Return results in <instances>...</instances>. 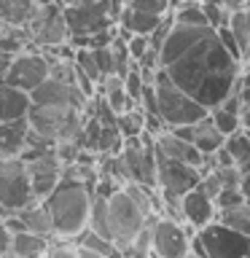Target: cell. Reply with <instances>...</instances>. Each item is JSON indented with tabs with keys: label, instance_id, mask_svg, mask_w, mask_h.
Listing matches in <instances>:
<instances>
[{
	"label": "cell",
	"instance_id": "obj_46",
	"mask_svg": "<svg viewBox=\"0 0 250 258\" xmlns=\"http://www.w3.org/2000/svg\"><path fill=\"white\" fill-rule=\"evenodd\" d=\"M245 8H247V11H250V0H245Z\"/></svg>",
	"mask_w": 250,
	"mask_h": 258
},
{
	"label": "cell",
	"instance_id": "obj_23",
	"mask_svg": "<svg viewBox=\"0 0 250 258\" xmlns=\"http://www.w3.org/2000/svg\"><path fill=\"white\" fill-rule=\"evenodd\" d=\"M223 148L229 151L234 167H237L239 172H250V135L245 132V129H239V132L226 137Z\"/></svg>",
	"mask_w": 250,
	"mask_h": 258
},
{
	"label": "cell",
	"instance_id": "obj_20",
	"mask_svg": "<svg viewBox=\"0 0 250 258\" xmlns=\"http://www.w3.org/2000/svg\"><path fill=\"white\" fill-rule=\"evenodd\" d=\"M24 223V231H32V234H40V237H54V223H51V213L43 202H32L24 210L16 213Z\"/></svg>",
	"mask_w": 250,
	"mask_h": 258
},
{
	"label": "cell",
	"instance_id": "obj_48",
	"mask_svg": "<svg viewBox=\"0 0 250 258\" xmlns=\"http://www.w3.org/2000/svg\"><path fill=\"white\" fill-rule=\"evenodd\" d=\"M0 32H3V22H0Z\"/></svg>",
	"mask_w": 250,
	"mask_h": 258
},
{
	"label": "cell",
	"instance_id": "obj_1",
	"mask_svg": "<svg viewBox=\"0 0 250 258\" xmlns=\"http://www.w3.org/2000/svg\"><path fill=\"white\" fill-rule=\"evenodd\" d=\"M159 68L205 108H218L234 92L242 62L223 48L210 24L172 22V30L159 48Z\"/></svg>",
	"mask_w": 250,
	"mask_h": 258
},
{
	"label": "cell",
	"instance_id": "obj_35",
	"mask_svg": "<svg viewBox=\"0 0 250 258\" xmlns=\"http://www.w3.org/2000/svg\"><path fill=\"white\" fill-rule=\"evenodd\" d=\"M92 54H94V59H97V68H100L102 78L105 76H116V73H113V51H110V46L92 48Z\"/></svg>",
	"mask_w": 250,
	"mask_h": 258
},
{
	"label": "cell",
	"instance_id": "obj_17",
	"mask_svg": "<svg viewBox=\"0 0 250 258\" xmlns=\"http://www.w3.org/2000/svg\"><path fill=\"white\" fill-rule=\"evenodd\" d=\"M32 108V97L11 84H0V121H19L27 118Z\"/></svg>",
	"mask_w": 250,
	"mask_h": 258
},
{
	"label": "cell",
	"instance_id": "obj_34",
	"mask_svg": "<svg viewBox=\"0 0 250 258\" xmlns=\"http://www.w3.org/2000/svg\"><path fill=\"white\" fill-rule=\"evenodd\" d=\"M221 180V188H239V180H242V172L237 167H218L213 169Z\"/></svg>",
	"mask_w": 250,
	"mask_h": 258
},
{
	"label": "cell",
	"instance_id": "obj_14",
	"mask_svg": "<svg viewBox=\"0 0 250 258\" xmlns=\"http://www.w3.org/2000/svg\"><path fill=\"white\" fill-rule=\"evenodd\" d=\"M27 164V175H30V185H32V194H35L38 202H43L48 194H51L62 180V161L56 159V151H46V153H38L32 159H22Z\"/></svg>",
	"mask_w": 250,
	"mask_h": 258
},
{
	"label": "cell",
	"instance_id": "obj_8",
	"mask_svg": "<svg viewBox=\"0 0 250 258\" xmlns=\"http://www.w3.org/2000/svg\"><path fill=\"white\" fill-rule=\"evenodd\" d=\"M118 156L124 161L129 183H140V185H148V188H156V145H153L151 135L124 140Z\"/></svg>",
	"mask_w": 250,
	"mask_h": 258
},
{
	"label": "cell",
	"instance_id": "obj_32",
	"mask_svg": "<svg viewBox=\"0 0 250 258\" xmlns=\"http://www.w3.org/2000/svg\"><path fill=\"white\" fill-rule=\"evenodd\" d=\"M127 48H129L132 62H140L143 56L148 54V48H151V38L148 35H129L127 38Z\"/></svg>",
	"mask_w": 250,
	"mask_h": 258
},
{
	"label": "cell",
	"instance_id": "obj_43",
	"mask_svg": "<svg viewBox=\"0 0 250 258\" xmlns=\"http://www.w3.org/2000/svg\"><path fill=\"white\" fill-rule=\"evenodd\" d=\"M239 118H242V129H245V132L250 135V105H245V108H242Z\"/></svg>",
	"mask_w": 250,
	"mask_h": 258
},
{
	"label": "cell",
	"instance_id": "obj_15",
	"mask_svg": "<svg viewBox=\"0 0 250 258\" xmlns=\"http://www.w3.org/2000/svg\"><path fill=\"white\" fill-rule=\"evenodd\" d=\"M177 210H180V221H185L194 231H199L202 226L213 223V221H215V215H218L215 202L210 199L207 194L199 188V185H197V188H191V191L180 199Z\"/></svg>",
	"mask_w": 250,
	"mask_h": 258
},
{
	"label": "cell",
	"instance_id": "obj_3",
	"mask_svg": "<svg viewBox=\"0 0 250 258\" xmlns=\"http://www.w3.org/2000/svg\"><path fill=\"white\" fill-rule=\"evenodd\" d=\"M153 92H156V113L164 121L167 129L172 126H189L199 124L202 118L210 116V110L205 105H199L194 97H189L180 86H175L164 70H156L153 76Z\"/></svg>",
	"mask_w": 250,
	"mask_h": 258
},
{
	"label": "cell",
	"instance_id": "obj_45",
	"mask_svg": "<svg viewBox=\"0 0 250 258\" xmlns=\"http://www.w3.org/2000/svg\"><path fill=\"white\" fill-rule=\"evenodd\" d=\"M148 258H159V255H156V253H153V250H151V253H148Z\"/></svg>",
	"mask_w": 250,
	"mask_h": 258
},
{
	"label": "cell",
	"instance_id": "obj_22",
	"mask_svg": "<svg viewBox=\"0 0 250 258\" xmlns=\"http://www.w3.org/2000/svg\"><path fill=\"white\" fill-rule=\"evenodd\" d=\"M223 140H226V137L213 126L210 116L202 118L199 124L194 126V145H197V151L202 153V156H213V153L223 145Z\"/></svg>",
	"mask_w": 250,
	"mask_h": 258
},
{
	"label": "cell",
	"instance_id": "obj_5",
	"mask_svg": "<svg viewBox=\"0 0 250 258\" xmlns=\"http://www.w3.org/2000/svg\"><path fill=\"white\" fill-rule=\"evenodd\" d=\"M84 121H86V110H76V108H43V105H32L27 113L30 129L51 145H59V143L81 145Z\"/></svg>",
	"mask_w": 250,
	"mask_h": 258
},
{
	"label": "cell",
	"instance_id": "obj_47",
	"mask_svg": "<svg viewBox=\"0 0 250 258\" xmlns=\"http://www.w3.org/2000/svg\"><path fill=\"white\" fill-rule=\"evenodd\" d=\"M242 64H247V70H250V59H247V62H242Z\"/></svg>",
	"mask_w": 250,
	"mask_h": 258
},
{
	"label": "cell",
	"instance_id": "obj_4",
	"mask_svg": "<svg viewBox=\"0 0 250 258\" xmlns=\"http://www.w3.org/2000/svg\"><path fill=\"white\" fill-rule=\"evenodd\" d=\"M105 210H108V231H110V239L116 242V247L121 250V255L127 253V247L135 242L137 234H140L145 226L156 218V215L145 213V210L127 194L124 185L108 197Z\"/></svg>",
	"mask_w": 250,
	"mask_h": 258
},
{
	"label": "cell",
	"instance_id": "obj_49",
	"mask_svg": "<svg viewBox=\"0 0 250 258\" xmlns=\"http://www.w3.org/2000/svg\"><path fill=\"white\" fill-rule=\"evenodd\" d=\"M40 3H46V0H40Z\"/></svg>",
	"mask_w": 250,
	"mask_h": 258
},
{
	"label": "cell",
	"instance_id": "obj_39",
	"mask_svg": "<svg viewBox=\"0 0 250 258\" xmlns=\"http://www.w3.org/2000/svg\"><path fill=\"white\" fill-rule=\"evenodd\" d=\"M11 239H14V234L8 231L3 223H0V255H8V253H11Z\"/></svg>",
	"mask_w": 250,
	"mask_h": 258
},
{
	"label": "cell",
	"instance_id": "obj_18",
	"mask_svg": "<svg viewBox=\"0 0 250 258\" xmlns=\"http://www.w3.org/2000/svg\"><path fill=\"white\" fill-rule=\"evenodd\" d=\"M27 135H30L27 118H19V121H0V159L22 156L24 143H27Z\"/></svg>",
	"mask_w": 250,
	"mask_h": 258
},
{
	"label": "cell",
	"instance_id": "obj_30",
	"mask_svg": "<svg viewBox=\"0 0 250 258\" xmlns=\"http://www.w3.org/2000/svg\"><path fill=\"white\" fill-rule=\"evenodd\" d=\"M127 8H135V11H145L153 16H169V0H124Z\"/></svg>",
	"mask_w": 250,
	"mask_h": 258
},
{
	"label": "cell",
	"instance_id": "obj_27",
	"mask_svg": "<svg viewBox=\"0 0 250 258\" xmlns=\"http://www.w3.org/2000/svg\"><path fill=\"white\" fill-rule=\"evenodd\" d=\"M116 126H118V132H121L124 140H129V137H140V135H145V113L135 105V108L118 113Z\"/></svg>",
	"mask_w": 250,
	"mask_h": 258
},
{
	"label": "cell",
	"instance_id": "obj_7",
	"mask_svg": "<svg viewBox=\"0 0 250 258\" xmlns=\"http://www.w3.org/2000/svg\"><path fill=\"white\" fill-rule=\"evenodd\" d=\"M32 202H38V199L30 185L27 164L19 156L0 159V207L6 213H19L27 205H32Z\"/></svg>",
	"mask_w": 250,
	"mask_h": 258
},
{
	"label": "cell",
	"instance_id": "obj_21",
	"mask_svg": "<svg viewBox=\"0 0 250 258\" xmlns=\"http://www.w3.org/2000/svg\"><path fill=\"white\" fill-rule=\"evenodd\" d=\"M51 247V237H40L32 231H19L11 239V253L16 258H46Z\"/></svg>",
	"mask_w": 250,
	"mask_h": 258
},
{
	"label": "cell",
	"instance_id": "obj_11",
	"mask_svg": "<svg viewBox=\"0 0 250 258\" xmlns=\"http://www.w3.org/2000/svg\"><path fill=\"white\" fill-rule=\"evenodd\" d=\"M207 258H247L250 255V237L229 229L223 223H207L197 231Z\"/></svg>",
	"mask_w": 250,
	"mask_h": 258
},
{
	"label": "cell",
	"instance_id": "obj_50",
	"mask_svg": "<svg viewBox=\"0 0 250 258\" xmlns=\"http://www.w3.org/2000/svg\"><path fill=\"white\" fill-rule=\"evenodd\" d=\"M247 258H250V255H247Z\"/></svg>",
	"mask_w": 250,
	"mask_h": 258
},
{
	"label": "cell",
	"instance_id": "obj_36",
	"mask_svg": "<svg viewBox=\"0 0 250 258\" xmlns=\"http://www.w3.org/2000/svg\"><path fill=\"white\" fill-rule=\"evenodd\" d=\"M218 32V38H221V43H223V48L229 51L234 59H239L242 62V56H239V48H237V40H234V35H231V30H229V24H223V27H218L215 30Z\"/></svg>",
	"mask_w": 250,
	"mask_h": 258
},
{
	"label": "cell",
	"instance_id": "obj_9",
	"mask_svg": "<svg viewBox=\"0 0 250 258\" xmlns=\"http://www.w3.org/2000/svg\"><path fill=\"white\" fill-rule=\"evenodd\" d=\"M51 62H54V56H48L46 51H40V48L32 46V48L16 54L11 59L3 84H11L16 89H22V92L32 94L48 76H51Z\"/></svg>",
	"mask_w": 250,
	"mask_h": 258
},
{
	"label": "cell",
	"instance_id": "obj_33",
	"mask_svg": "<svg viewBox=\"0 0 250 258\" xmlns=\"http://www.w3.org/2000/svg\"><path fill=\"white\" fill-rule=\"evenodd\" d=\"M213 202H215V210H229V207L242 205L245 197L239 194V188H221V194H218Z\"/></svg>",
	"mask_w": 250,
	"mask_h": 258
},
{
	"label": "cell",
	"instance_id": "obj_25",
	"mask_svg": "<svg viewBox=\"0 0 250 258\" xmlns=\"http://www.w3.org/2000/svg\"><path fill=\"white\" fill-rule=\"evenodd\" d=\"M215 221L223 223V226H229V229H234V231L247 234V237H250V202H242V205L229 207V210H218Z\"/></svg>",
	"mask_w": 250,
	"mask_h": 258
},
{
	"label": "cell",
	"instance_id": "obj_37",
	"mask_svg": "<svg viewBox=\"0 0 250 258\" xmlns=\"http://www.w3.org/2000/svg\"><path fill=\"white\" fill-rule=\"evenodd\" d=\"M234 92H237V97L242 100V108H245V105H250V70L239 73L237 84H234Z\"/></svg>",
	"mask_w": 250,
	"mask_h": 258
},
{
	"label": "cell",
	"instance_id": "obj_6",
	"mask_svg": "<svg viewBox=\"0 0 250 258\" xmlns=\"http://www.w3.org/2000/svg\"><path fill=\"white\" fill-rule=\"evenodd\" d=\"M121 8H124V0H89L73 8H62V14L68 22L70 38H86L118 27Z\"/></svg>",
	"mask_w": 250,
	"mask_h": 258
},
{
	"label": "cell",
	"instance_id": "obj_12",
	"mask_svg": "<svg viewBox=\"0 0 250 258\" xmlns=\"http://www.w3.org/2000/svg\"><path fill=\"white\" fill-rule=\"evenodd\" d=\"M194 234L185 231V226L180 221H175V218L156 215L151 221V250L159 258H185L191 250Z\"/></svg>",
	"mask_w": 250,
	"mask_h": 258
},
{
	"label": "cell",
	"instance_id": "obj_26",
	"mask_svg": "<svg viewBox=\"0 0 250 258\" xmlns=\"http://www.w3.org/2000/svg\"><path fill=\"white\" fill-rule=\"evenodd\" d=\"M73 245H84V247H89V250H94V253H100L102 258H124V255H121V250L113 245L110 239H105V237H100V234H94L89 226L78 234L76 239H73Z\"/></svg>",
	"mask_w": 250,
	"mask_h": 258
},
{
	"label": "cell",
	"instance_id": "obj_10",
	"mask_svg": "<svg viewBox=\"0 0 250 258\" xmlns=\"http://www.w3.org/2000/svg\"><path fill=\"white\" fill-rule=\"evenodd\" d=\"M30 40L35 48H43V51H51L56 46H65L70 43V30H68V22H65V14L59 6H54L51 0L40 3L35 19L30 22Z\"/></svg>",
	"mask_w": 250,
	"mask_h": 258
},
{
	"label": "cell",
	"instance_id": "obj_40",
	"mask_svg": "<svg viewBox=\"0 0 250 258\" xmlns=\"http://www.w3.org/2000/svg\"><path fill=\"white\" fill-rule=\"evenodd\" d=\"M194 126H197V124H189V126H172L169 132H172L175 137H180V140H185V143H194Z\"/></svg>",
	"mask_w": 250,
	"mask_h": 258
},
{
	"label": "cell",
	"instance_id": "obj_2",
	"mask_svg": "<svg viewBox=\"0 0 250 258\" xmlns=\"http://www.w3.org/2000/svg\"><path fill=\"white\" fill-rule=\"evenodd\" d=\"M43 205L51 213L54 237L76 239L89 226V210H92V188L76 180H59V185L43 199Z\"/></svg>",
	"mask_w": 250,
	"mask_h": 258
},
{
	"label": "cell",
	"instance_id": "obj_41",
	"mask_svg": "<svg viewBox=\"0 0 250 258\" xmlns=\"http://www.w3.org/2000/svg\"><path fill=\"white\" fill-rule=\"evenodd\" d=\"M239 194L245 197V202H250V172H242V180H239Z\"/></svg>",
	"mask_w": 250,
	"mask_h": 258
},
{
	"label": "cell",
	"instance_id": "obj_24",
	"mask_svg": "<svg viewBox=\"0 0 250 258\" xmlns=\"http://www.w3.org/2000/svg\"><path fill=\"white\" fill-rule=\"evenodd\" d=\"M229 30H231L234 40H237L242 62H247L250 59V11H247V8L229 16Z\"/></svg>",
	"mask_w": 250,
	"mask_h": 258
},
{
	"label": "cell",
	"instance_id": "obj_19",
	"mask_svg": "<svg viewBox=\"0 0 250 258\" xmlns=\"http://www.w3.org/2000/svg\"><path fill=\"white\" fill-rule=\"evenodd\" d=\"M40 8V0H0V22L3 27L27 30Z\"/></svg>",
	"mask_w": 250,
	"mask_h": 258
},
{
	"label": "cell",
	"instance_id": "obj_13",
	"mask_svg": "<svg viewBox=\"0 0 250 258\" xmlns=\"http://www.w3.org/2000/svg\"><path fill=\"white\" fill-rule=\"evenodd\" d=\"M30 97H32V105H43V108H76V110H86V105H89V97L81 92L78 84L59 81L54 76H48Z\"/></svg>",
	"mask_w": 250,
	"mask_h": 258
},
{
	"label": "cell",
	"instance_id": "obj_29",
	"mask_svg": "<svg viewBox=\"0 0 250 258\" xmlns=\"http://www.w3.org/2000/svg\"><path fill=\"white\" fill-rule=\"evenodd\" d=\"M73 64H76V70L84 78H89L94 86H100L102 73H100V68H97V59H94L92 48H76V51H73Z\"/></svg>",
	"mask_w": 250,
	"mask_h": 258
},
{
	"label": "cell",
	"instance_id": "obj_31",
	"mask_svg": "<svg viewBox=\"0 0 250 258\" xmlns=\"http://www.w3.org/2000/svg\"><path fill=\"white\" fill-rule=\"evenodd\" d=\"M143 89H145V81H143V76H140V70H137V64H132V68H129V73L124 76V92H127L129 100H132V105L140 102Z\"/></svg>",
	"mask_w": 250,
	"mask_h": 258
},
{
	"label": "cell",
	"instance_id": "obj_16",
	"mask_svg": "<svg viewBox=\"0 0 250 258\" xmlns=\"http://www.w3.org/2000/svg\"><path fill=\"white\" fill-rule=\"evenodd\" d=\"M153 143H156V151L161 153V156H167V159L183 161V164H191V167H199V169H202V164H205V156L197 151V145L175 137L169 129L161 132L159 137H153Z\"/></svg>",
	"mask_w": 250,
	"mask_h": 258
},
{
	"label": "cell",
	"instance_id": "obj_42",
	"mask_svg": "<svg viewBox=\"0 0 250 258\" xmlns=\"http://www.w3.org/2000/svg\"><path fill=\"white\" fill-rule=\"evenodd\" d=\"M76 255H78V258H102L100 253H94V250H89V247H84V245H76Z\"/></svg>",
	"mask_w": 250,
	"mask_h": 258
},
{
	"label": "cell",
	"instance_id": "obj_44",
	"mask_svg": "<svg viewBox=\"0 0 250 258\" xmlns=\"http://www.w3.org/2000/svg\"><path fill=\"white\" fill-rule=\"evenodd\" d=\"M54 6L59 8H73V6H81V3H89V0H51Z\"/></svg>",
	"mask_w": 250,
	"mask_h": 258
},
{
	"label": "cell",
	"instance_id": "obj_28",
	"mask_svg": "<svg viewBox=\"0 0 250 258\" xmlns=\"http://www.w3.org/2000/svg\"><path fill=\"white\" fill-rule=\"evenodd\" d=\"M210 121H213V126H215L223 137H229V135H234V132H239V129H242L239 113L226 110L223 105H218V108H210Z\"/></svg>",
	"mask_w": 250,
	"mask_h": 258
},
{
	"label": "cell",
	"instance_id": "obj_38",
	"mask_svg": "<svg viewBox=\"0 0 250 258\" xmlns=\"http://www.w3.org/2000/svg\"><path fill=\"white\" fill-rule=\"evenodd\" d=\"M46 258H78L76 255V245H54V242H51Z\"/></svg>",
	"mask_w": 250,
	"mask_h": 258
}]
</instances>
